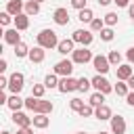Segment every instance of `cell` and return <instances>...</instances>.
I'll use <instances>...</instances> for the list:
<instances>
[{
  "instance_id": "cell-1",
  "label": "cell",
  "mask_w": 134,
  "mask_h": 134,
  "mask_svg": "<svg viewBox=\"0 0 134 134\" xmlns=\"http://www.w3.org/2000/svg\"><path fill=\"white\" fill-rule=\"evenodd\" d=\"M36 40H38V46H42L44 50H46V48H48V50H50V48H57L59 42H61L52 29H42V31L36 36Z\"/></svg>"
},
{
  "instance_id": "cell-2",
  "label": "cell",
  "mask_w": 134,
  "mask_h": 134,
  "mask_svg": "<svg viewBox=\"0 0 134 134\" xmlns=\"http://www.w3.org/2000/svg\"><path fill=\"white\" fill-rule=\"evenodd\" d=\"M71 40L88 48V46L92 44V40H94V36H92V31H86V29H75V31H73V36H71Z\"/></svg>"
},
{
  "instance_id": "cell-3",
  "label": "cell",
  "mask_w": 134,
  "mask_h": 134,
  "mask_svg": "<svg viewBox=\"0 0 134 134\" xmlns=\"http://www.w3.org/2000/svg\"><path fill=\"white\" fill-rule=\"evenodd\" d=\"M71 54H73V59H71V61H73V63H80V65H86L88 61H92V59H94V57H92V52H90L86 46H82V48H75Z\"/></svg>"
},
{
  "instance_id": "cell-4",
  "label": "cell",
  "mask_w": 134,
  "mask_h": 134,
  "mask_svg": "<svg viewBox=\"0 0 134 134\" xmlns=\"http://www.w3.org/2000/svg\"><path fill=\"white\" fill-rule=\"evenodd\" d=\"M23 82H25V77H23V73H19V71H15L10 77H8V90L13 92V94H19L21 90H23Z\"/></svg>"
},
{
  "instance_id": "cell-5",
  "label": "cell",
  "mask_w": 134,
  "mask_h": 134,
  "mask_svg": "<svg viewBox=\"0 0 134 134\" xmlns=\"http://www.w3.org/2000/svg\"><path fill=\"white\" fill-rule=\"evenodd\" d=\"M92 86L96 88V92H103V94L113 92V86L109 84V80H107L105 75H94V77H92Z\"/></svg>"
},
{
  "instance_id": "cell-6",
  "label": "cell",
  "mask_w": 134,
  "mask_h": 134,
  "mask_svg": "<svg viewBox=\"0 0 134 134\" xmlns=\"http://www.w3.org/2000/svg\"><path fill=\"white\" fill-rule=\"evenodd\" d=\"M92 65H94V69L98 71V75H105V73L109 71V67H111L109 57H103V54H96V57L92 59Z\"/></svg>"
},
{
  "instance_id": "cell-7",
  "label": "cell",
  "mask_w": 134,
  "mask_h": 134,
  "mask_svg": "<svg viewBox=\"0 0 134 134\" xmlns=\"http://www.w3.org/2000/svg\"><path fill=\"white\" fill-rule=\"evenodd\" d=\"M71 71H73V61L63 59V61H59V63L54 65V73H57V75H61V77H69V75H71Z\"/></svg>"
},
{
  "instance_id": "cell-8",
  "label": "cell",
  "mask_w": 134,
  "mask_h": 134,
  "mask_svg": "<svg viewBox=\"0 0 134 134\" xmlns=\"http://www.w3.org/2000/svg\"><path fill=\"white\" fill-rule=\"evenodd\" d=\"M109 121H111V134H126V119L121 115H113Z\"/></svg>"
},
{
  "instance_id": "cell-9",
  "label": "cell",
  "mask_w": 134,
  "mask_h": 134,
  "mask_svg": "<svg viewBox=\"0 0 134 134\" xmlns=\"http://www.w3.org/2000/svg\"><path fill=\"white\" fill-rule=\"evenodd\" d=\"M73 90H77V80L75 77H63L61 82H59V92H73Z\"/></svg>"
},
{
  "instance_id": "cell-10",
  "label": "cell",
  "mask_w": 134,
  "mask_h": 134,
  "mask_svg": "<svg viewBox=\"0 0 134 134\" xmlns=\"http://www.w3.org/2000/svg\"><path fill=\"white\" fill-rule=\"evenodd\" d=\"M13 121H15L19 128H29V126L34 124V117H27V115L21 113V111H13Z\"/></svg>"
},
{
  "instance_id": "cell-11",
  "label": "cell",
  "mask_w": 134,
  "mask_h": 134,
  "mask_svg": "<svg viewBox=\"0 0 134 134\" xmlns=\"http://www.w3.org/2000/svg\"><path fill=\"white\" fill-rule=\"evenodd\" d=\"M21 10H25L23 0H8V2H6V13H8V15L17 17V15H21Z\"/></svg>"
},
{
  "instance_id": "cell-12",
  "label": "cell",
  "mask_w": 134,
  "mask_h": 134,
  "mask_svg": "<svg viewBox=\"0 0 134 134\" xmlns=\"http://www.w3.org/2000/svg\"><path fill=\"white\" fill-rule=\"evenodd\" d=\"M115 75H117V80H119V82H128V80L134 75V71H132V67H130V65H119V67L115 69Z\"/></svg>"
},
{
  "instance_id": "cell-13",
  "label": "cell",
  "mask_w": 134,
  "mask_h": 134,
  "mask_svg": "<svg viewBox=\"0 0 134 134\" xmlns=\"http://www.w3.org/2000/svg\"><path fill=\"white\" fill-rule=\"evenodd\" d=\"M52 19H54L57 25H67V23H69V13H67V8H57V10L52 13Z\"/></svg>"
},
{
  "instance_id": "cell-14",
  "label": "cell",
  "mask_w": 134,
  "mask_h": 134,
  "mask_svg": "<svg viewBox=\"0 0 134 134\" xmlns=\"http://www.w3.org/2000/svg\"><path fill=\"white\" fill-rule=\"evenodd\" d=\"M27 27H29V15H25V13L17 15V17H15V29L23 31V29H27Z\"/></svg>"
},
{
  "instance_id": "cell-15",
  "label": "cell",
  "mask_w": 134,
  "mask_h": 134,
  "mask_svg": "<svg viewBox=\"0 0 134 134\" xmlns=\"http://www.w3.org/2000/svg\"><path fill=\"white\" fill-rule=\"evenodd\" d=\"M17 31H19V29H6V31H4V42H6V44L17 46V44L21 42V36H19Z\"/></svg>"
},
{
  "instance_id": "cell-16",
  "label": "cell",
  "mask_w": 134,
  "mask_h": 134,
  "mask_svg": "<svg viewBox=\"0 0 134 134\" xmlns=\"http://www.w3.org/2000/svg\"><path fill=\"white\" fill-rule=\"evenodd\" d=\"M44 57H46V52H44L42 46H36V48L29 50V61H31V63H42Z\"/></svg>"
},
{
  "instance_id": "cell-17",
  "label": "cell",
  "mask_w": 134,
  "mask_h": 134,
  "mask_svg": "<svg viewBox=\"0 0 134 134\" xmlns=\"http://www.w3.org/2000/svg\"><path fill=\"white\" fill-rule=\"evenodd\" d=\"M73 44H75V42H73L71 38H69V40H61V42H59V46H57V50H59L61 54H69V52H73V50H75V48H73Z\"/></svg>"
},
{
  "instance_id": "cell-18",
  "label": "cell",
  "mask_w": 134,
  "mask_h": 134,
  "mask_svg": "<svg viewBox=\"0 0 134 134\" xmlns=\"http://www.w3.org/2000/svg\"><path fill=\"white\" fill-rule=\"evenodd\" d=\"M8 109L10 111H19L23 105H25V98H19V94H13V96H8Z\"/></svg>"
},
{
  "instance_id": "cell-19",
  "label": "cell",
  "mask_w": 134,
  "mask_h": 134,
  "mask_svg": "<svg viewBox=\"0 0 134 134\" xmlns=\"http://www.w3.org/2000/svg\"><path fill=\"white\" fill-rule=\"evenodd\" d=\"M94 115H96V119H111V117H113V115H111V109H109L107 105L94 107Z\"/></svg>"
},
{
  "instance_id": "cell-20",
  "label": "cell",
  "mask_w": 134,
  "mask_h": 134,
  "mask_svg": "<svg viewBox=\"0 0 134 134\" xmlns=\"http://www.w3.org/2000/svg\"><path fill=\"white\" fill-rule=\"evenodd\" d=\"M38 13H40V2H36V0L25 2V15L34 17V15H38Z\"/></svg>"
},
{
  "instance_id": "cell-21",
  "label": "cell",
  "mask_w": 134,
  "mask_h": 134,
  "mask_svg": "<svg viewBox=\"0 0 134 134\" xmlns=\"http://www.w3.org/2000/svg\"><path fill=\"white\" fill-rule=\"evenodd\" d=\"M48 124H50V119H48L46 115L36 113V117H34V126H36V128H48Z\"/></svg>"
},
{
  "instance_id": "cell-22",
  "label": "cell",
  "mask_w": 134,
  "mask_h": 134,
  "mask_svg": "<svg viewBox=\"0 0 134 134\" xmlns=\"http://www.w3.org/2000/svg\"><path fill=\"white\" fill-rule=\"evenodd\" d=\"M38 113H42V115H48V113H52V103H50V100H44V98H40Z\"/></svg>"
},
{
  "instance_id": "cell-23",
  "label": "cell",
  "mask_w": 134,
  "mask_h": 134,
  "mask_svg": "<svg viewBox=\"0 0 134 134\" xmlns=\"http://www.w3.org/2000/svg\"><path fill=\"white\" fill-rule=\"evenodd\" d=\"M77 19H80L82 23H92V19H94V15H92V10H90V8H84V10H80V15H77Z\"/></svg>"
},
{
  "instance_id": "cell-24",
  "label": "cell",
  "mask_w": 134,
  "mask_h": 134,
  "mask_svg": "<svg viewBox=\"0 0 134 134\" xmlns=\"http://www.w3.org/2000/svg\"><path fill=\"white\" fill-rule=\"evenodd\" d=\"M29 50H31V48H27L25 42H19V44L15 46V54H17V57H29Z\"/></svg>"
},
{
  "instance_id": "cell-25",
  "label": "cell",
  "mask_w": 134,
  "mask_h": 134,
  "mask_svg": "<svg viewBox=\"0 0 134 134\" xmlns=\"http://www.w3.org/2000/svg\"><path fill=\"white\" fill-rule=\"evenodd\" d=\"M113 92H115L117 96H128V94H130V88H128V84H124V82H117V86L113 88Z\"/></svg>"
},
{
  "instance_id": "cell-26",
  "label": "cell",
  "mask_w": 134,
  "mask_h": 134,
  "mask_svg": "<svg viewBox=\"0 0 134 134\" xmlns=\"http://www.w3.org/2000/svg\"><path fill=\"white\" fill-rule=\"evenodd\" d=\"M90 105H92V107H100V105H105V94H103V92H94V94L90 96Z\"/></svg>"
},
{
  "instance_id": "cell-27",
  "label": "cell",
  "mask_w": 134,
  "mask_h": 134,
  "mask_svg": "<svg viewBox=\"0 0 134 134\" xmlns=\"http://www.w3.org/2000/svg\"><path fill=\"white\" fill-rule=\"evenodd\" d=\"M25 107H27L29 111L38 113V107H40V98H36V96H29V98H25Z\"/></svg>"
},
{
  "instance_id": "cell-28",
  "label": "cell",
  "mask_w": 134,
  "mask_h": 134,
  "mask_svg": "<svg viewBox=\"0 0 134 134\" xmlns=\"http://www.w3.org/2000/svg\"><path fill=\"white\" fill-rule=\"evenodd\" d=\"M59 82H61V80H57V73H50V75H46L44 86H46V88H59Z\"/></svg>"
},
{
  "instance_id": "cell-29",
  "label": "cell",
  "mask_w": 134,
  "mask_h": 134,
  "mask_svg": "<svg viewBox=\"0 0 134 134\" xmlns=\"http://www.w3.org/2000/svg\"><path fill=\"white\" fill-rule=\"evenodd\" d=\"M90 86H92V80H86V77H80L77 80V90L80 92H88Z\"/></svg>"
},
{
  "instance_id": "cell-30",
  "label": "cell",
  "mask_w": 134,
  "mask_h": 134,
  "mask_svg": "<svg viewBox=\"0 0 134 134\" xmlns=\"http://www.w3.org/2000/svg\"><path fill=\"white\" fill-rule=\"evenodd\" d=\"M103 21H105V25H109V27H113V25L117 23V13H107V15L103 17Z\"/></svg>"
},
{
  "instance_id": "cell-31",
  "label": "cell",
  "mask_w": 134,
  "mask_h": 134,
  "mask_svg": "<svg viewBox=\"0 0 134 134\" xmlns=\"http://www.w3.org/2000/svg\"><path fill=\"white\" fill-rule=\"evenodd\" d=\"M90 29H92V31H103V29H105V21L94 17V19H92V23H90Z\"/></svg>"
},
{
  "instance_id": "cell-32",
  "label": "cell",
  "mask_w": 134,
  "mask_h": 134,
  "mask_svg": "<svg viewBox=\"0 0 134 134\" xmlns=\"http://www.w3.org/2000/svg\"><path fill=\"white\" fill-rule=\"evenodd\" d=\"M44 90H46V86H44V84H34V88H31V96H36V98H42Z\"/></svg>"
},
{
  "instance_id": "cell-33",
  "label": "cell",
  "mask_w": 134,
  "mask_h": 134,
  "mask_svg": "<svg viewBox=\"0 0 134 134\" xmlns=\"http://www.w3.org/2000/svg\"><path fill=\"white\" fill-rule=\"evenodd\" d=\"M115 38V34H113V29L111 27H105L103 31H100V40H105V42H111Z\"/></svg>"
},
{
  "instance_id": "cell-34",
  "label": "cell",
  "mask_w": 134,
  "mask_h": 134,
  "mask_svg": "<svg viewBox=\"0 0 134 134\" xmlns=\"http://www.w3.org/2000/svg\"><path fill=\"white\" fill-rule=\"evenodd\" d=\"M109 63L119 67V63H121V54H119L117 50H111V52H109Z\"/></svg>"
},
{
  "instance_id": "cell-35",
  "label": "cell",
  "mask_w": 134,
  "mask_h": 134,
  "mask_svg": "<svg viewBox=\"0 0 134 134\" xmlns=\"http://www.w3.org/2000/svg\"><path fill=\"white\" fill-rule=\"evenodd\" d=\"M69 107H71L73 111L80 113V111L84 109V100H82V98H71V100H69Z\"/></svg>"
},
{
  "instance_id": "cell-36",
  "label": "cell",
  "mask_w": 134,
  "mask_h": 134,
  "mask_svg": "<svg viewBox=\"0 0 134 134\" xmlns=\"http://www.w3.org/2000/svg\"><path fill=\"white\" fill-rule=\"evenodd\" d=\"M90 115H94V109H92V105H84V109L80 111V117H90Z\"/></svg>"
},
{
  "instance_id": "cell-37",
  "label": "cell",
  "mask_w": 134,
  "mask_h": 134,
  "mask_svg": "<svg viewBox=\"0 0 134 134\" xmlns=\"http://www.w3.org/2000/svg\"><path fill=\"white\" fill-rule=\"evenodd\" d=\"M10 17H13V15H8L6 10H4V13H0V23H2V25H8L10 21H15V19H10Z\"/></svg>"
},
{
  "instance_id": "cell-38",
  "label": "cell",
  "mask_w": 134,
  "mask_h": 134,
  "mask_svg": "<svg viewBox=\"0 0 134 134\" xmlns=\"http://www.w3.org/2000/svg\"><path fill=\"white\" fill-rule=\"evenodd\" d=\"M71 6H73V8H77V10L88 8V6H86V0H71Z\"/></svg>"
},
{
  "instance_id": "cell-39",
  "label": "cell",
  "mask_w": 134,
  "mask_h": 134,
  "mask_svg": "<svg viewBox=\"0 0 134 134\" xmlns=\"http://www.w3.org/2000/svg\"><path fill=\"white\" fill-rule=\"evenodd\" d=\"M0 88H2V90H4V88H8V77H4V75L0 77Z\"/></svg>"
},
{
  "instance_id": "cell-40",
  "label": "cell",
  "mask_w": 134,
  "mask_h": 134,
  "mask_svg": "<svg viewBox=\"0 0 134 134\" xmlns=\"http://www.w3.org/2000/svg\"><path fill=\"white\" fill-rule=\"evenodd\" d=\"M126 57H128V61H130V63H134V46H132V48L126 52Z\"/></svg>"
},
{
  "instance_id": "cell-41",
  "label": "cell",
  "mask_w": 134,
  "mask_h": 134,
  "mask_svg": "<svg viewBox=\"0 0 134 134\" xmlns=\"http://www.w3.org/2000/svg\"><path fill=\"white\" fill-rule=\"evenodd\" d=\"M126 100H128V105H130V107H134V90H132V92L126 96Z\"/></svg>"
},
{
  "instance_id": "cell-42",
  "label": "cell",
  "mask_w": 134,
  "mask_h": 134,
  "mask_svg": "<svg viewBox=\"0 0 134 134\" xmlns=\"http://www.w3.org/2000/svg\"><path fill=\"white\" fill-rule=\"evenodd\" d=\"M17 134H34V130H31V128H19Z\"/></svg>"
},
{
  "instance_id": "cell-43",
  "label": "cell",
  "mask_w": 134,
  "mask_h": 134,
  "mask_svg": "<svg viewBox=\"0 0 134 134\" xmlns=\"http://www.w3.org/2000/svg\"><path fill=\"white\" fill-rule=\"evenodd\" d=\"M113 2H115L117 6H128V4H130V0H113Z\"/></svg>"
},
{
  "instance_id": "cell-44",
  "label": "cell",
  "mask_w": 134,
  "mask_h": 134,
  "mask_svg": "<svg viewBox=\"0 0 134 134\" xmlns=\"http://www.w3.org/2000/svg\"><path fill=\"white\" fill-rule=\"evenodd\" d=\"M8 103V98H6V94L4 92H0V105H6Z\"/></svg>"
},
{
  "instance_id": "cell-45",
  "label": "cell",
  "mask_w": 134,
  "mask_h": 134,
  "mask_svg": "<svg viewBox=\"0 0 134 134\" xmlns=\"http://www.w3.org/2000/svg\"><path fill=\"white\" fill-rule=\"evenodd\" d=\"M126 84H128V88H130V90H134V75H132V77H130Z\"/></svg>"
},
{
  "instance_id": "cell-46",
  "label": "cell",
  "mask_w": 134,
  "mask_h": 134,
  "mask_svg": "<svg viewBox=\"0 0 134 134\" xmlns=\"http://www.w3.org/2000/svg\"><path fill=\"white\" fill-rule=\"evenodd\" d=\"M6 67H8V65H6V61L2 59V61H0V71H6Z\"/></svg>"
},
{
  "instance_id": "cell-47",
  "label": "cell",
  "mask_w": 134,
  "mask_h": 134,
  "mask_svg": "<svg viewBox=\"0 0 134 134\" xmlns=\"http://www.w3.org/2000/svg\"><path fill=\"white\" fill-rule=\"evenodd\" d=\"M111 2H113V0H98V4H100V6H107V4H111Z\"/></svg>"
},
{
  "instance_id": "cell-48",
  "label": "cell",
  "mask_w": 134,
  "mask_h": 134,
  "mask_svg": "<svg viewBox=\"0 0 134 134\" xmlns=\"http://www.w3.org/2000/svg\"><path fill=\"white\" fill-rule=\"evenodd\" d=\"M130 17H132V19H134V4H132V6H130Z\"/></svg>"
},
{
  "instance_id": "cell-49",
  "label": "cell",
  "mask_w": 134,
  "mask_h": 134,
  "mask_svg": "<svg viewBox=\"0 0 134 134\" xmlns=\"http://www.w3.org/2000/svg\"><path fill=\"white\" fill-rule=\"evenodd\" d=\"M2 134H10V132H8V130H4V132H2Z\"/></svg>"
},
{
  "instance_id": "cell-50",
  "label": "cell",
  "mask_w": 134,
  "mask_h": 134,
  "mask_svg": "<svg viewBox=\"0 0 134 134\" xmlns=\"http://www.w3.org/2000/svg\"><path fill=\"white\" fill-rule=\"evenodd\" d=\"M98 134H109V132H98Z\"/></svg>"
},
{
  "instance_id": "cell-51",
  "label": "cell",
  "mask_w": 134,
  "mask_h": 134,
  "mask_svg": "<svg viewBox=\"0 0 134 134\" xmlns=\"http://www.w3.org/2000/svg\"><path fill=\"white\" fill-rule=\"evenodd\" d=\"M36 2H44V0H36Z\"/></svg>"
},
{
  "instance_id": "cell-52",
  "label": "cell",
  "mask_w": 134,
  "mask_h": 134,
  "mask_svg": "<svg viewBox=\"0 0 134 134\" xmlns=\"http://www.w3.org/2000/svg\"><path fill=\"white\" fill-rule=\"evenodd\" d=\"M77 134H82V132H77Z\"/></svg>"
},
{
  "instance_id": "cell-53",
  "label": "cell",
  "mask_w": 134,
  "mask_h": 134,
  "mask_svg": "<svg viewBox=\"0 0 134 134\" xmlns=\"http://www.w3.org/2000/svg\"><path fill=\"white\" fill-rule=\"evenodd\" d=\"M82 134H84V132H82Z\"/></svg>"
}]
</instances>
